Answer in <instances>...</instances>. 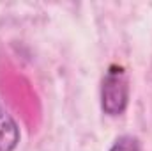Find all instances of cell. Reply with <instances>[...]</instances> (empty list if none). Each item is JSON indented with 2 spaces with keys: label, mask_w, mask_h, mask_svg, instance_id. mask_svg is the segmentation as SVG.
<instances>
[{
  "label": "cell",
  "mask_w": 152,
  "mask_h": 151,
  "mask_svg": "<svg viewBox=\"0 0 152 151\" xmlns=\"http://www.w3.org/2000/svg\"><path fill=\"white\" fill-rule=\"evenodd\" d=\"M110 151H140L138 141L134 137H120L113 146L110 148Z\"/></svg>",
  "instance_id": "obj_3"
},
{
  "label": "cell",
  "mask_w": 152,
  "mask_h": 151,
  "mask_svg": "<svg viewBox=\"0 0 152 151\" xmlns=\"http://www.w3.org/2000/svg\"><path fill=\"white\" fill-rule=\"evenodd\" d=\"M20 141V130L9 112L0 105V151H12Z\"/></svg>",
  "instance_id": "obj_2"
},
{
  "label": "cell",
  "mask_w": 152,
  "mask_h": 151,
  "mask_svg": "<svg viewBox=\"0 0 152 151\" xmlns=\"http://www.w3.org/2000/svg\"><path fill=\"white\" fill-rule=\"evenodd\" d=\"M129 98V85L127 76L122 68L112 66L103 80L101 89V107L108 115H118L126 110Z\"/></svg>",
  "instance_id": "obj_1"
}]
</instances>
